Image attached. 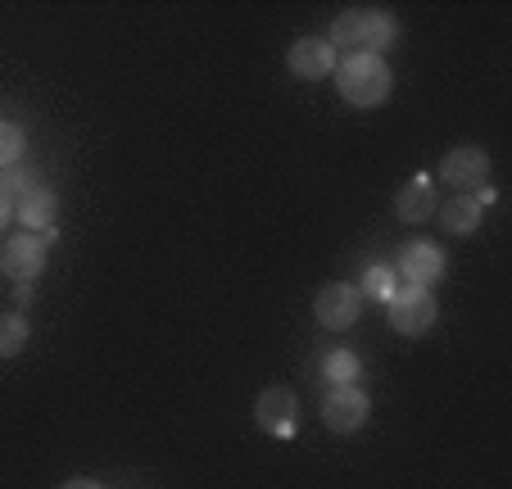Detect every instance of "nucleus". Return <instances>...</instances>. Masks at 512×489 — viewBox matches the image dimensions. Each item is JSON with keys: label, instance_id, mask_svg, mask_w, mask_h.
Segmentation results:
<instances>
[{"label": "nucleus", "instance_id": "3", "mask_svg": "<svg viewBox=\"0 0 512 489\" xmlns=\"http://www.w3.org/2000/svg\"><path fill=\"white\" fill-rule=\"evenodd\" d=\"M435 295L422 286H399L395 295L386 299V322L395 326L399 336H426L435 326Z\"/></svg>", "mask_w": 512, "mask_h": 489}, {"label": "nucleus", "instance_id": "4", "mask_svg": "<svg viewBox=\"0 0 512 489\" xmlns=\"http://www.w3.org/2000/svg\"><path fill=\"white\" fill-rule=\"evenodd\" d=\"M254 422H259V431L277 435V440H290V435L300 431V399H295V390L268 385V390L254 399Z\"/></svg>", "mask_w": 512, "mask_h": 489}, {"label": "nucleus", "instance_id": "6", "mask_svg": "<svg viewBox=\"0 0 512 489\" xmlns=\"http://www.w3.org/2000/svg\"><path fill=\"white\" fill-rule=\"evenodd\" d=\"M368 413H372V403L358 385H336V390L322 399V422L336 435H354L358 426L368 422Z\"/></svg>", "mask_w": 512, "mask_h": 489}, {"label": "nucleus", "instance_id": "7", "mask_svg": "<svg viewBox=\"0 0 512 489\" xmlns=\"http://www.w3.org/2000/svg\"><path fill=\"white\" fill-rule=\"evenodd\" d=\"M358 313H363V295H358V286H349V281H331V286H322L318 299H313V317H318L327 331L354 326Z\"/></svg>", "mask_w": 512, "mask_h": 489}, {"label": "nucleus", "instance_id": "14", "mask_svg": "<svg viewBox=\"0 0 512 489\" xmlns=\"http://www.w3.org/2000/svg\"><path fill=\"white\" fill-rule=\"evenodd\" d=\"M395 290H399V277H395V268H386V263H372V268L363 272V281H358V295L377 299V304H386Z\"/></svg>", "mask_w": 512, "mask_h": 489}, {"label": "nucleus", "instance_id": "18", "mask_svg": "<svg viewBox=\"0 0 512 489\" xmlns=\"http://www.w3.org/2000/svg\"><path fill=\"white\" fill-rule=\"evenodd\" d=\"M32 186H37V182H32V173H23V168H10V173H5V182H0V191L10 195V200H23Z\"/></svg>", "mask_w": 512, "mask_h": 489}, {"label": "nucleus", "instance_id": "16", "mask_svg": "<svg viewBox=\"0 0 512 489\" xmlns=\"http://www.w3.org/2000/svg\"><path fill=\"white\" fill-rule=\"evenodd\" d=\"M322 376L336 381V385H354L358 376H363V363H358L354 349H336V354L322 358Z\"/></svg>", "mask_w": 512, "mask_h": 489}, {"label": "nucleus", "instance_id": "8", "mask_svg": "<svg viewBox=\"0 0 512 489\" xmlns=\"http://www.w3.org/2000/svg\"><path fill=\"white\" fill-rule=\"evenodd\" d=\"M440 177L463 195L481 191V186L490 182V154H485L481 145H458V150H449L445 159H440Z\"/></svg>", "mask_w": 512, "mask_h": 489}, {"label": "nucleus", "instance_id": "15", "mask_svg": "<svg viewBox=\"0 0 512 489\" xmlns=\"http://www.w3.org/2000/svg\"><path fill=\"white\" fill-rule=\"evenodd\" d=\"M32 326L23 313H0V358H14L23 354V345H28Z\"/></svg>", "mask_w": 512, "mask_h": 489}, {"label": "nucleus", "instance_id": "21", "mask_svg": "<svg viewBox=\"0 0 512 489\" xmlns=\"http://www.w3.org/2000/svg\"><path fill=\"white\" fill-rule=\"evenodd\" d=\"M5 218H10V195L0 191V231H5Z\"/></svg>", "mask_w": 512, "mask_h": 489}, {"label": "nucleus", "instance_id": "13", "mask_svg": "<svg viewBox=\"0 0 512 489\" xmlns=\"http://www.w3.org/2000/svg\"><path fill=\"white\" fill-rule=\"evenodd\" d=\"M55 213H59V200H55V191L50 186H32L28 195L19 200V218L28 222L32 231H50V222H55Z\"/></svg>", "mask_w": 512, "mask_h": 489}, {"label": "nucleus", "instance_id": "20", "mask_svg": "<svg viewBox=\"0 0 512 489\" xmlns=\"http://www.w3.org/2000/svg\"><path fill=\"white\" fill-rule=\"evenodd\" d=\"M14 304H19V308H28V304H32V286H28V281H23V286L14 290Z\"/></svg>", "mask_w": 512, "mask_h": 489}, {"label": "nucleus", "instance_id": "12", "mask_svg": "<svg viewBox=\"0 0 512 489\" xmlns=\"http://www.w3.org/2000/svg\"><path fill=\"white\" fill-rule=\"evenodd\" d=\"M481 218H485V209L472 195H458V200H449L445 209H440V227H445L449 236H476Z\"/></svg>", "mask_w": 512, "mask_h": 489}, {"label": "nucleus", "instance_id": "11", "mask_svg": "<svg viewBox=\"0 0 512 489\" xmlns=\"http://www.w3.org/2000/svg\"><path fill=\"white\" fill-rule=\"evenodd\" d=\"M395 213L404 222H426V218H431V213H435V182H431V177H413V182L399 191Z\"/></svg>", "mask_w": 512, "mask_h": 489}, {"label": "nucleus", "instance_id": "10", "mask_svg": "<svg viewBox=\"0 0 512 489\" xmlns=\"http://www.w3.org/2000/svg\"><path fill=\"white\" fill-rule=\"evenodd\" d=\"M336 64H340V55L327 46V37H304L286 50V68L295 77H304V82H322V77H331Z\"/></svg>", "mask_w": 512, "mask_h": 489}, {"label": "nucleus", "instance_id": "19", "mask_svg": "<svg viewBox=\"0 0 512 489\" xmlns=\"http://www.w3.org/2000/svg\"><path fill=\"white\" fill-rule=\"evenodd\" d=\"M59 489H105L100 480H87V476H73V480H64Z\"/></svg>", "mask_w": 512, "mask_h": 489}, {"label": "nucleus", "instance_id": "1", "mask_svg": "<svg viewBox=\"0 0 512 489\" xmlns=\"http://www.w3.org/2000/svg\"><path fill=\"white\" fill-rule=\"evenodd\" d=\"M399 37L395 19L386 10H345L331 19V50H345V55H381L390 50Z\"/></svg>", "mask_w": 512, "mask_h": 489}, {"label": "nucleus", "instance_id": "5", "mask_svg": "<svg viewBox=\"0 0 512 489\" xmlns=\"http://www.w3.org/2000/svg\"><path fill=\"white\" fill-rule=\"evenodd\" d=\"M395 277L404 281V286L431 290L435 281L445 277V254H440V245H431V240H408L404 250H399Z\"/></svg>", "mask_w": 512, "mask_h": 489}, {"label": "nucleus", "instance_id": "17", "mask_svg": "<svg viewBox=\"0 0 512 489\" xmlns=\"http://www.w3.org/2000/svg\"><path fill=\"white\" fill-rule=\"evenodd\" d=\"M23 145H28L23 127H19V123H5V118H0V173H10V168H19Z\"/></svg>", "mask_w": 512, "mask_h": 489}, {"label": "nucleus", "instance_id": "2", "mask_svg": "<svg viewBox=\"0 0 512 489\" xmlns=\"http://www.w3.org/2000/svg\"><path fill=\"white\" fill-rule=\"evenodd\" d=\"M390 87L395 77L381 55H345L336 64V91L354 109H381L390 100Z\"/></svg>", "mask_w": 512, "mask_h": 489}, {"label": "nucleus", "instance_id": "9", "mask_svg": "<svg viewBox=\"0 0 512 489\" xmlns=\"http://www.w3.org/2000/svg\"><path fill=\"white\" fill-rule=\"evenodd\" d=\"M0 272L10 281H37L41 272H46V240H37V236H14V240H5V254H0Z\"/></svg>", "mask_w": 512, "mask_h": 489}]
</instances>
